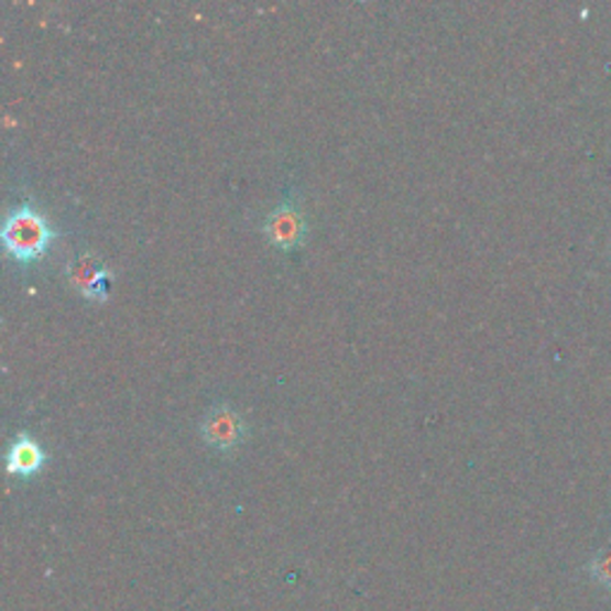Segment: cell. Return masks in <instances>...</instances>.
<instances>
[{"label":"cell","instance_id":"obj_1","mask_svg":"<svg viewBox=\"0 0 611 611\" xmlns=\"http://www.w3.org/2000/svg\"><path fill=\"white\" fill-rule=\"evenodd\" d=\"M53 239V227L34 206H15L6 218L3 241L6 249L15 255L18 261L30 263L46 253Z\"/></svg>","mask_w":611,"mask_h":611},{"label":"cell","instance_id":"obj_2","mask_svg":"<svg viewBox=\"0 0 611 611\" xmlns=\"http://www.w3.org/2000/svg\"><path fill=\"white\" fill-rule=\"evenodd\" d=\"M263 234L273 247L282 251H292L296 247H302L308 234L306 216L302 212L292 198H284L282 204H277L270 216L265 218Z\"/></svg>","mask_w":611,"mask_h":611},{"label":"cell","instance_id":"obj_3","mask_svg":"<svg viewBox=\"0 0 611 611\" xmlns=\"http://www.w3.org/2000/svg\"><path fill=\"white\" fill-rule=\"evenodd\" d=\"M201 433L210 447L232 449L241 443V437H244V421H241V416L232 406L220 404L206 414L201 423Z\"/></svg>","mask_w":611,"mask_h":611},{"label":"cell","instance_id":"obj_4","mask_svg":"<svg viewBox=\"0 0 611 611\" xmlns=\"http://www.w3.org/2000/svg\"><path fill=\"white\" fill-rule=\"evenodd\" d=\"M67 275H69V282H73L77 290H81L89 298H98V302L106 298V294L110 290V280H108L103 263L89 251L79 253L77 259L69 263Z\"/></svg>","mask_w":611,"mask_h":611},{"label":"cell","instance_id":"obj_5","mask_svg":"<svg viewBox=\"0 0 611 611\" xmlns=\"http://www.w3.org/2000/svg\"><path fill=\"white\" fill-rule=\"evenodd\" d=\"M46 461L44 449L32 437L20 435L8 451V471L15 476H34Z\"/></svg>","mask_w":611,"mask_h":611},{"label":"cell","instance_id":"obj_6","mask_svg":"<svg viewBox=\"0 0 611 611\" xmlns=\"http://www.w3.org/2000/svg\"><path fill=\"white\" fill-rule=\"evenodd\" d=\"M590 571H592L597 582H602L604 588H611V552L597 554L592 566H590Z\"/></svg>","mask_w":611,"mask_h":611}]
</instances>
